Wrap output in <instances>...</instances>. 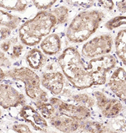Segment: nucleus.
<instances>
[{
  "label": "nucleus",
  "instance_id": "nucleus-1",
  "mask_svg": "<svg viewBox=\"0 0 126 133\" xmlns=\"http://www.w3.org/2000/svg\"><path fill=\"white\" fill-rule=\"evenodd\" d=\"M58 61L64 74L77 89H84L94 85L92 78L77 49L67 48L59 56Z\"/></svg>",
  "mask_w": 126,
  "mask_h": 133
},
{
  "label": "nucleus",
  "instance_id": "nucleus-2",
  "mask_svg": "<svg viewBox=\"0 0 126 133\" xmlns=\"http://www.w3.org/2000/svg\"><path fill=\"white\" fill-rule=\"evenodd\" d=\"M56 25V19L52 13L41 11L20 27V38L23 44L30 46L35 45L40 43L42 37L49 34Z\"/></svg>",
  "mask_w": 126,
  "mask_h": 133
},
{
  "label": "nucleus",
  "instance_id": "nucleus-3",
  "mask_svg": "<svg viewBox=\"0 0 126 133\" xmlns=\"http://www.w3.org/2000/svg\"><path fill=\"white\" fill-rule=\"evenodd\" d=\"M104 17V13L98 10H88L78 14L67 29L68 40L76 43L86 40L95 32Z\"/></svg>",
  "mask_w": 126,
  "mask_h": 133
},
{
  "label": "nucleus",
  "instance_id": "nucleus-4",
  "mask_svg": "<svg viewBox=\"0 0 126 133\" xmlns=\"http://www.w3.org/2000/svg\"><path fill=\"white\" fill-rule=\"evenodd\" d=\"M7 75L15 80L23 82L26 94L30 99L35 102H48V94L40 89V78L34 71L26 67H22L7 71Z\"/></svg>",
  "mask_w": 126,
  "mask_h": 133
},
{
  "label": "nucleus",
  "instance_id": "nucleus-5",
  "mask_svg": "<svg viewBox=\"0 0 126 133\" xmlns=\"http://www.w3.org/2000/svg\"><path fill=\"white\" fill-rule=\"evenodd\" d=\"M116 62L117 60L112 55L95 58L89 61L86 70L92 78L94 85L105 84L107 74L115 66Z\"/></svg>",
  "mask_w": 126,
  "mask_h": 133
},
{
  "label": "nucleus",
  "instance_id": "nucleus-6",
  "mask_svg": "<svg viewBox=\"0 0 126 133\" xmlns=\"http://www.w3.org/2000/svg\"><path fill=\"white\" fill-rule=\"evenodd\" d=\"M112 37L110 35L105 34L89 40L82 47L81 53L86 58H96L102 55H107L112 50Z\"/></svg>",
  "mask_w": 126,
  "mask_h": 133
},
{
  "label": "nucleus",
  "instance_id": "nucleus-7",
  "mask_svg": "<svg viewBox=\"0 0 126 133\" xmlns=\"http://www.w3.org/2000/svg\"><path fill=\"white\" fill-rule=\"evenodd\" d=\"M50 103H51L55 107V109H57L61 115L77 119L79 121L84 120L86 118L89 117L91 115V111L89 108L84 106L68 104L57 98H51L50 99Z\"/></svg>",
  "mask_w": 126,
  "mask_h": 133
},
{
  "label": "nucleus",
  "instance_id": "nucleus-8",
  "mask_svg": "<svg viewBox=\"0 0 126 133\" xmlns=\"http://www.w3.org/2000/svg\"><path fill=\"white\" fill-rule=\"evenodd\" d=\"M94 96L97 107L106 117H115L123 110V104L119 100L108 98L105 94L98 91L94 92Z\"/></svg>",
  "mask_w": 126,
  "mask_h": 133
},
{
  "label": "nucleus",
  "instance_id": "nucleus-9",
  "mask_svg": "<svg viewBox=\"0 0 126 133\" xmlns=\"http://www.w3.org/2000/svg\"><path fill=\"white\" fill-rule=\"evenodd\" d=\"M25 102L24 96L9 84L0 86V104L4 109L22 105Z\"/></svg>",
  "mask_w": 126,
  "mask_h": 133
},
{
  "label": "nucleus",
  "instance_id": "nucleus-10",
  "mask_svg": "<svg viewBox=\"0 0 126 133\" xmlns=\"http://www.w3.org/2000/svg\"><path fill=\"white\" fill-rule=\"evenodd\" d=\"M110 89L123 102H126V71L123 68H117L108 81Z\"/></svg>",
  "mask_w": 126,
  "mask_h": 133
},
{
  "label": "nucleus",
  "instance_id": "nucleus-11",
  "mask_svg": "<svg viewBox=\"0 0 126 133\" xmlns=\"http://www.w3.org/2000/svg\"><path fill=\"white\" fill-rule=\"evenodd\" d=\"M20 115L23 119L33 127L35 130L47 132L48 123L46 119L31 106H24L20 110Z\"/></svg>",
  "mask_w": 126,
  "mask_h": 133
},
{
  "label": "nucleus",
  "instance_id": "nucleus-12",
  "mask_svg": "<svg viewBox=\"0 0 126 133\" xmlns=\"http://www.w3.org/2000/svg\"><path fill=\"white\" fill-rule=\"evenodd\" d=\"M49 119L53 127L63 132H76L80 124L79 120L63 115H54Z\"/></svg>",
  "mask_w": 126,
  "mask_h": 133
},
{
  "label": "nucleus",
  "instance_id": "nucleus-13",
  "mask_svg": "<svg viewBox=\"0 0 126 133\" xmlns=\"http://www.w3.org/2000/svg\"><path fill=\"white\" fill-rule=\"evenodd\" d=\"M64 76L60 72L47 73L43 75L41 83L43 87L55 95L61 93L64 88Z\"/></svg>",
  "mask_w": 126,
  "mask_h": 133
},
{
  "label": "nucleus",
  "instance_id": "nucleus-14",
  "mask_svg": "<svg viewBox=\"0 0 126 133\" xmlns=\"http://www.w3.org/2000/svg\"><path fill=\"white\" fill-rule=\"evenodd\" d=\"M0 26H1V39H5L10 35L13 29L17 28L21 19L17 16L10 15L9 13L0 11Z\"/></svg>",
  "mask_w": 126,
  "mask_h": 133
},
{
  "label": "nucleus",
  "instance_id": "nucleus-15",
  "mask_svg": "<svg viewBox=\"0 0 126 133\" xmlns=\"http://www.w3.org/2000/svg\"><path fill=\"white\" fill-rule=\"evenodd\" d=\"M40 48L46 55L52 56L61 50V40L57 34H51L46 37L40 44Z\"/></svg>",
  "mask_w": 126,
  "mask_h": 133
},
{
  "label": "nucleus",
  "instance_id": "nucleus-16",
  "mask_svg": "<svg viewBox=\"0 0 126 133\" xmlns=\"http://www.w3.org/2000/svg\"><path fill=\"white\" fill-rule=\"evenodd\" d=\"M115 53L121 61L126 65V29L120 30L115 38Z\"/></svg>",
  "mask_w": 126,
  "mask_h": 133
},
{
  "label": "nucleus",
  "instance_id": "nucleus-17",
  "mask_svg": "<svg viewBox=\"0 0 126 133\" xmlns=\"http://www.w3.org/2000/svg\"><path fill=\"white\" fill-rule=\"evenodd\" d=\"M27 63L30 68L33 69H38L43 65L45 61V56L40 50L37 48L30 50L26 56Z\"/></svg>",
  "mask_w": 126,
  "mask_h": 133
},
{
  "label": "nucleus",
  "instance_id": "nucleus-18",
  "mask_svg": "<svg viewBox=\"0 0 126 133\" xmlns=\"http://www.w3.org/2000/svg\"><path fill=\"white\" fill-rule=\"evenodd\" d=\"M78 130H80L81 132H113L109 128L105 126L104 124H101L97 122H86L82 124H79Z\"/></svg>",
  "mask_w": 126,
  "mask_h": 133
},
{
  "label": "nucleus",
  "instance_id": "nucleus-19",
  "mask_svg": "<svg viewBox=\"0 0 126 133\" xmlns=\"http://www.w3.org/2000/svg\"><path fill=\"white\" fill-rule=\"evenodd\" d=\"M27 1H3L0 2V6L2 8H4L9 10H14V11H19L21 12L26 9L28 6Z\"/></svg>",
  "mask_w": 126,
  "mask_h": 133
},
{
  "label": "nucleus",
  "instance_id": "nucleus-20",
  "mask_svg": "<svg viewBox=\"0 0 126 133\" xmlns=\"http://www.w3.org/2000/svg\"><path fill=\"white\" fill-rule=\"evenodd\" d=\"M35 104L37 107V108L40 110L41 115H43L44 118L49 119L50 118H51L55 115V108L51 103L38 101V102H35Z\"/></svg>",
  "mask_w": 126,
  "mask_h": 133
},
{
  "label": "nucleus",
  "instance_id": "nucleus-21",
  "mask_svg": "<svg viewBox=\"0 0 126 133\" xmlns=\"http://www.w3.org/2000/svg\"><path fill=\"white\" fill-rule=\"evenodd\" d=\"M73 99L77 104L86 107L87 108L92 107L95 100L93 99L92 96H89L87 94H77L73 96Z\"/></svg>",
  "mask_w": 126,
  "mask_h": 133
},
{
  "label": "nucleus",
  "instance_id": "nucleus-22",
  "mask_svg": "<svg viewBox=\"0 0 126 133\" xmlns=\"http://www.w3.org/2000/svg\"><path fill=\"white\" fill-rule=\"evenodd\" d=\"M51 12L55 16L57 25L62 24L67 20L68 16V9L66 6H59L58 8H55L52 10Z\"/></svg>",
  "mask_w": 126,
  "mask_h": 133
},
{
  "label": "nucleus",
  "instance_id": "nucleus-23",
  "mask_svg": "<svg viewBox=\"0 0 126 133\" xmlns=\"http://www.w3.org/2000/svg\"><path fill=\"white\" fill-rule=\"evenodd\" d=\"M126 25V16H117L111 19L106 24L105 27L108 30H113L115 28H119L122 25Z\"/></svg>",
  "mask_w": 126,
  "mask_h": 133
},
{
  "label": "nucleus",
  "instance_id": "nucleus-24",
  "mask_svg": "<svg viewBox=\"0 0 126 133\" xmlns=\"http://www.w3.org/2000/svg\"><path fill=\"white\" fill-rule=\"evenodd\" d=\"M22 50H23L22 45L19 43L17 44V43H16L13 44L11 46L10 49L9 50L7 53L10 56L11 58L16 59L18 58L19 57L21 56Z\"/></svg>",
  "mask_w": 126,
  "mask_h": 133
},
{
  "label": "nucleus",
  "instance_id": "nucleus-25",
  "mask_svg": "<svg viewBox=\"0 0 126 133\" xmlns=\"http://www.w3.org/2000/svg\"><path fill=\"white\" fill-rule=\"evenodd\" d=\"M56 1L55 0H35L33 1V3L35 4V6L39 9H48L50 7H51L53 4H55Z\"/></svg>",
  "mask_w": 126,
  "mask_h": 133
},
{
  "label": "nucleus",
  "instance_id": "nucleus-26",
  "mask_svg": "<svg viewBox=\"0 0 126 133\" xmlns=\"http://www.w3.org/2000/svg\"><path fill=\"white\" fill-rule=\"evenodd\" d=\"M13 130L15 132L20 133H25V132H31L30 128L27 126L26 124H15L12 127Z\"/></svg>",
  "mask_w": 126,
  "mask_h": 133
},
{
  "label": "nucleus",
  "instance_id": "nucleus-27",
  "mask_svg": "<svg viewBox=\"0 0 126 133\" xmlns=\"http://www.w3.org/2000/svg\"><path fill=\"white\" fill-rule=\"evenodd\" d=\"M68 3H72L71 4L77 5V6H82L84 7H89L92 6L94 2L93 1H67Z\"/></svg>",
  "mask_w": 126,
  "mask_h": 133
},
{
  "label": "nucleus",
  "instance_id": "nucleus-28",
  "mask_svg": "<svg viewBox=\"0 0 126 133\" xmlns=\"http://www.w3.org/2000/svg\"><path fill=\"white\" fill-rule=\"evenodd\" d=\"M16 43H17V39H14L13 38V39H11V40H7V41L2 44V45H1L2 50H4V52L7 53L9 51V50L10 49L11 46L13 44Z\"/></svg>",
  "mask_w": 126,
  "mask_h": 133
},
{
  "label": "nucleus",
  "instance_id": "nucleus-29",
  "mask_svg": "<svg viewBox=\"0 0 126 133\" xmlns=\"http://www.w3.org/2000/svg\"><path fill=\"white\" fill-rule=\"evenodd\" d=\"M98 3L99 5L108 10H112L113 9L114 2L112 1H98Z\"/></svg>",
  "mask_w": 126,
  "mask_h": 133
},
{
  "label": "nucleus",
  "instance_id": "nucleus-30",
  "mask_svg": "<svg viewBox=\"0 0 126 133\" xmlns=\"http://www.w3.org/2000/svg\"><path fill=\"white\" fill-rule=\"evenodd\" d=\"M117 6L120 12H126V1H121L118 2L117 4Z\"/></svg>",
  "mask_w": 126,
  "mask_h": 133
},
{
  "label": "nucleus",
  "instance_id": "nucleus-31",
  "mask_svg": "<svg viewBox=\"0 0 126 133\" xmlns=\"http://www.w3.org/2000/svg\"><path fill=\"white\" fill-rule=\"evenodd\" d=\"M4 63H5V66H7V67H9V65H11L10 62L7 60V58L6 57L4 56V53H1V65H2V66L3 65Z\"/></svg>",
  "mask_w": 126,
  "mask_h": 133
},
{
  "label": "nucleus",
  "instance_id": "nucleus-32",
  "mask_svg": "<svg viewBox=\"0 0 126 133\" xmlns=\"http://www.w3.org/2000/svg\"><path fill=\"white\" fill-rule=\"evenodd\" d=\"M5 74L4 73V71H2V69L1 70V80H3L4 77V75Z\"/></svg>",
  "mask_w": 126,
  "mask_h": 133
}]
</instances>
